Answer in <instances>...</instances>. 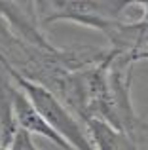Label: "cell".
Masks as SVG:
<instances>
[{
	"instance_id": "6da1fadb",
	"label": "cell",
	"mask_w": 148,
	"mask_h": 150,
	"mask_svg": "<svg viewBox=\"0 0 148 150\" xmlns=\"http://www.w3.org/2000/svg\"><path fill=\"white\" fill-rule=\"evenodd\" d=\"M17 80L21 84V88L30 95L34 110L44 118L46 124L51 129H57V135H65L74 146L80 148V150H95L87 143L84 133L80 131V125L76 124V120L61 106V103L51 93L46 91L44 88H40L36 84H30V82L23 80V78H17Z\"/></svg>"
},
{
	"instance_id": "7a4b0ae2",
	"label": "cell",
	"mask_w": 148,
	"mask_h": 150,
	"mask_svg": "<svg viewBox=\"0 0 148 150\" xmlns=\"http://www.w3.org/2000/svg\"><path fill=\"white\" fill-rule=\"evenodd\" d=\"M11 105H13V108H15V118H17L19 125H21L25 131L42 133V135L49 137L51 141H55V143L59 144V146H63L65 150H72L67 144V141H65L61 135H57V133L46 124V120L36 112V110H34V106L29 103V99H25L21 93L11 91Z\"/></svg>"
},
{
	"instance_id": "3957f363",
	"label": "cell",
	"mask_w": 148,
	"mask_h": 150,
	"mask_svg": "<svg viewBox=\"0 0 148 150\" xmlns=\"http://www.w3.org/2000/svg\"><path fill=\"white\" fill-rule=\"evenodd\" d=\"M89 129L93 133V139L97 141L101 150H135L131 141L123 133L114 131L108 124L101 120H89Z\"/></svg>"
},
{
	"instance_id": "277c9868",
	"label": "cell",
	"mask_w": 148,
	"mask_h": 150,
	"mask_svg": "<svg viewBox=\"0 0 148 150\" xmlns=\"http://www.w3.org/2000/svg\"><path fill=\"white\" fill-rule=\"evenodd\" d=\"M10 150H36L34 144H32V141H30V137H29V131H25V129L15 131L13 137H11Z\"/></svg>"
}]
</instances>
